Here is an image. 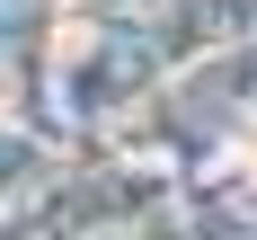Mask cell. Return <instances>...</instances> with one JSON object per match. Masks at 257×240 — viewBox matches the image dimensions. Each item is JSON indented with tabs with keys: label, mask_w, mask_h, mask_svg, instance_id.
Wrapping results in <instances>:
<instances>
[{
	"label": "cell",
	"mask_w": 257,
	"mask_h": 240,
	"mask_svg": "<svg viewBox=\"0 0 257 240\" xmlns=\"http://www.w3.org/2000/svg\"><path fill=\"white\" fill-rule=\"evenodd\" d=\"M248 160H257V116H248Z\"/></svg>",
	"instance_id": "cell-1"
}]
</instances>
